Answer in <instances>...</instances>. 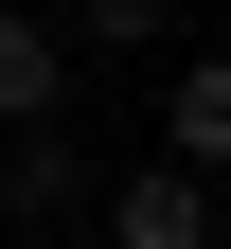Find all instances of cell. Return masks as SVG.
<instances>
[{"mask_svg": "<svg viewBox=\"0 0 231 249\" xmlns=\"http://www.w3.org/2000/svg\"><path fill=\"white\" fill-rule=\"evenodd\" d=\"M89 196H107V178H89V142H71V124L0 142V213H18V231H53V213H89Z\"/></svg>", "mask_w": 231, "mask_h": 249, "instance_id": "cell-3", "label": "cell"}, {"mask_svg": "<svg viewBox=\"0 0 231 249\" xmlns=\"http://www.w3.org/2000/svg\"><path fill=\"white\" fill-rule=\"evenodd\" d=\"M36 124H71V18L0 0V142H36Z\"/></svg>", "mask_w": 231, "mask_h": 249, "instance_id": "cell-1", "label": "cell"}, {"mask_svg": "<svg viewBox=\"0 0 231 249\" xmlns=\"http://www.w3.org/2000/svg\"><path fill=\"white\" fill-rule=\"evenodd\" d=\"M160 160L178 178H231V53H195V71L160 89Z\"/></svg>", "mask_w": 231, "mask_h": 249, "instance_id": "cell-4", "label": "cell"}, {"mask_svg": "<svg viewBox=\"0 0 231 249\" xmlns=\"http://www.w3.org/2000/svg\"><path fill=\"white\" fill-rule=\"evenodd\" d=\"M160 18H195V0H71V53H89V36H107V53H142Z\"/></svg>", "mask_w": 231, "mask_h": 249, "instance_id": "cell-5", "label": "cell"}, {"mask_svg": "<svg viewBox=\"0 0 231 249\" xmlns=\"http://www.w3.org/2000/svg\"><path fill=\"white\" fill-rule=\"evenodd\" d=\"M89 213H107L124 249H231V231H213V178H178V160H124Z\"/></svg>", "mask_w": 231, "mask_h": 249, "instance_id": "cell-2", "label": "cell"}, {"mask_svg": "<svg viewBox=\"0 0 231 249\" xmlns=\"http://www.w3.org/2000/svg\"><path fill=\"white\" fill-rule=\"evenodd\" d=\"M213 231H231V196H213Z\"/></svg>", "mask_w": 231, "mask_h": 249, "instance_id": "cell-6", "label": "cell"}]
</instances>
